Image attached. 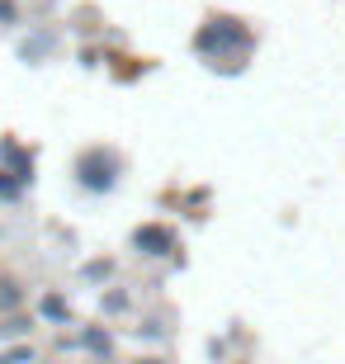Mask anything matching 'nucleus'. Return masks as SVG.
<instances>
[{
    "label": "nucleus",
    "instance_id": "11",
    "mask_svg": "<svg viewBox=\"0 0 345 364\" xmlns=\"http://www.w3.org/2000/svg\"><path fill=\"white\" fill-rule=\"evenodd\" d=\"M137 364H161V360H137Z\"/></svg>",
    "mask_w": 345,
    "mask_h": 364
},
{
    "label": "nucleus",
    "instance_id": "4",
    "mask_svg": "<svg viewBox=\"0 0 345 364\" xmlns=\"http://www.w3.org/2000/svg\"><path fill=\"white\" fill-rule=\"evenodd\" d=\"M19 303H24V294H19V284H10V279H5V284H0V312H14Z\"/></svg>",
    "mask_w": 345,
    "mask_h": 364
},
{
    "label": "nucleus",
    "instance_id": "8",
    "mask_svg": "<svg viewBox=\"0 0 345 364\" xmlns=\"http://www.w3.org/2000/svg\"><path fill=\"white\" fill-rule=\"evenodd\" d=\"M19 185H24V180L14 176V171H0V199H14V194H19Z\"/></svg>",
    "mask_w": 345,
    "mask_h": 364
},
{
    "label": "nucleus",
    "instance_id": "7",
    "mask_svg": "<svg viewBox=\"0 0 345 364\" xmlns=\"http://www.w3.org/2000/svg\"><path fill=\"white\" fill-rule=\"evenodd\" d=\"M43 317H53V322H67V303H62L57 294H48V298H43Z\"/></svg>",
    "mask_w": 345,
    "mask_h": 364
},
{
    "label": "nucleus",
    "instance_id": "6",
    "mask_svg": "<svg viewBox=\"0 0 345 364\" xmlns=\"http://www.w3.org/2000/svg\"><path fill=\"white\" fill-rule=\"evenodd\" d=\"M28 326H33V322H28V317H5V322H0V336H28Z\"/></svg>",
    "mask_w": 345,
    "mask_h": 364
},
{
    "label": "nucleus",
    "instance_id": "3",
    "mask_svg": "<svg viewBox=\"0 0 345 364\" xmlns=\"http://www.w3.org/2000/svg\"><path fill=\"white\" fill-rule=\"evenodd\" d=\"M133 242H137V251H147V256H166V251L175 246V237L166 228H156V223H147V228L133 232Z\"/></svg>",
    "mask_w": 345,
    "mask_h": 364
},
{
    "label": "nucleus",
    "instance_id": "1",
    "mask_svg": "<svg viewBox=\"0 0 345 364\" xmlns=\"http://www.w3.org/2000/svg\"><path fill=\"white\" fill-rule=\"evenodd\" d=\"M199 48L203 53H237V48H246V28L237 24V19H213L208 28L199 33Z\"/></svg>",
    "mask_w": 345,
    "mask_h": 364
},
{
    "label": "nucleus",
    "instance_id": "5",
    "mask_svg": "<svg viewBox=\"0 0 345 364\" xmlns=\"http://www.w3.org/2000/svg\"><path fill=\"white\" fill-rule=\"evenodd\" d=\"M0 364H38V355H33V346H14L0 355Z\"/></svg>",
    "mask_w": 345,
    "mask_h": 364
},
{
    "label": "nucleus",
    "instance_id": "9",
    "mask_svg": "<svg viewBox=\"0 0 345 364\" xmlns=\"http://www.w3.org/2000/svg\"><path fill=\"white\" fill-rule=\"evenodd\" d=\"M85 346L95 355H109V331H85Z\"/></svg>",
    "mask_w": 345,
    "mask_h": 364
},
{
    "label": "nucleus",
    "instance_id": "10",
    "mask_svg": "<svg viewBox=\"0 0 345 364\" xmlns=\"http://www.w3.org/2000/svg\"><path fill=\"white\" fill-rule=\"evenodd\" d=\"M109 270H114V265H109V260H90V265H85V274H90V279H105Z\"/></svg>",
    "mask_w": 345,
    "mask_h": 364
},
{
    "label": "nucleus",
    "instance_id": "2",
    "mask_svg": "<svg viewBox=\"0 0 345 364\" xmlns=\"http://www.w3.org/2000/svg\"><path fill=\"white\" fill-rule=\"evenodd\" d=\"M80 185L85 189H109L114 185V161L90 151V156H80Z\"/></svg>",
    "mask_w": 345,
    "mask_h": 364
}]
</instances>
